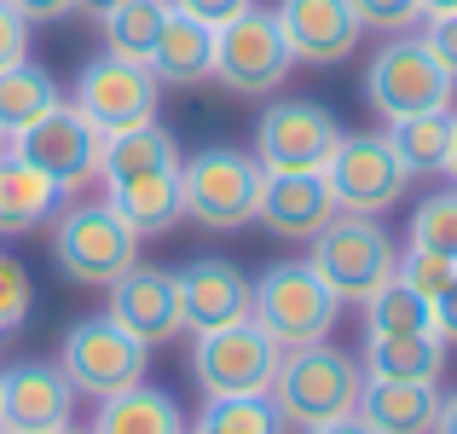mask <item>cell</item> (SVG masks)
Here are the masks:
<instances>
[{
	"label": "cell",
	"instance_id": "ab89813d",
	"mask_svg": "<svg viewBox=\"0 0 457 434\" xmlns=\"http://www.w3.org/2000/svg\"><path fill=\"white\" fill-rule=\"evenodd\" d=\"M307 434H377V429L353 412V417H336V423H319V429H307Z\"/></svg>",
	"mask_w": 457,
	"mask_h": 434
},
{
	"label": "cell",
	"instance_id": "5bb4252c",
	"mask_svg": "<svg viewBox=\"0 0 457 434\" xmlns=\"http://www.w3.org/2000/svg\"><path fill=\"white\" fill-rule=\"evenodd\" d=\"M76 423V388L58 359H23L0 371V429L12 434H53Z\"/></svg>",
	"mask_w": 457,
	"mask_h": 434
},
{
	"label": "cell",
	"instance_id": "7402d4cb",
	"mask_svg": "<svg viewBox=\"0 0 457 434\" xmlns=\"http://www.w3.org/2000/svg\"><path fill=\"white\" fill-rule=\"evenodd\" d=\"M87 434H191V417L179 412V400L156 382H134V388L99 400Z\"/></svg>",
	"mask_w": 457,
	"mask_h": 434
},
{
	"label": "cell",
	"instance_id": "3957f363",
	"mask_svg": "<svg viewBox=\"0 0 457 434\" xmlns=\"http://www.w3.org/2000/svg\"><path fill=\"white\" fill-rule=\"evenodd\" d=\"M53 267L64 272L70 284H116L128 267H139V244L145 238L134 232V226L122 221V214L111 209V203H58L53 221Z\"/></svg>",
	"mask_w": 457,
	"mask_h": 434
},
{
	"label": "cell",
	"instance_id": "9a60e30c",
	"mask_svg": "<svg viewBox=\"0 0 457 434\" xmlns=\"http://www.w3.org/2000/svg\"><path fill=\"white\" fill-rule=\"evenodd\" d=\"M272 18H278V35L295 64H342L365 41L353 0H278Z\"/></svg>",
	"mask_w": 457,
	"mask_h": 434
},
{
	"label": "cell",
	"instance_id": "603a6c76",
	"mask_svg": "<svg viewBox=\"0 0 457 434\" xmlns=\"http://www.w3.org/2000/svg\"><path fill=\"white\" fill-rule=\"evenodd\" d=\"M58 203H64V191H58L41 168H29L23 156H12V151L0 156V238L41 232V226L58 214Z\"/></svg>",
	"mask_w": 457,
	"mask_h": 434
},
{
	"label": "cell",
	"instance_id": "d6a6232c",
	"mask_svg": "<svg viewBox=\"0 0 457 434\" xmlns=\"http://www.w3.org/2000/svg\"><path fill=\"white\" fill-rule=\"evenodd\" d=\"M394 272H400V279L411 284L417 296L428 301V307H435V296H446L452 279H457V261H452V255H435V249H405Z\"/></svg>",
	"mask_w": 457,
	"mask_h": 434
},
{
	"label": "cell",
	"instance_id": "836d02e7",
	"mask_svg": "<svg viewBox=\"0 0 457 434\" xmlns=\"http://www.w3.org/2000/svg\"><path fill=\"white\" fill-rule=\"evenodd\" d=\"M353 12L370 35H411L417 23H423V6H417V0H353Z\"/></svg>",
	"mask_w": 457,
	"mask_h": 434
},
{
	"label": "cell",
	"instance_id": "d6986e66",
	"mask_svg": "<svg viewBox=\"0 0 457 434\" xmlns=\"http://www.w3.org/2000/svg\"><path fill=\"white\" fill-rule=\"evenodd\" d=\"M145 70L156 76V88H203V81H214V29L168 0V18L156 29Z\"/></svg>",
	"mask_w": 457,
	"mask_h": 434
},
{
	"label": "cell",
	"instance_id": "83f0119b",
	"mask_svg": "<svg viewBox=\"0 0 457 434\" xmlns=\"http://www.w3.org/2000/svg\"><path fill=\"white\" fill-rule=\"evenodd\" d=\"M53 104H64V93H58L53 70H41L35 58H23V64L0 70V134H23L29 122H41Z\"/></svg>",
	"mask_w": 457,
	"mask_h": 434
},
{
	"label": "cell",
	"instance_id": "52a82bcc",
	"mask_svg": "<svg viewBox=\"0 0 457 434\" xmlns=\"http://www.w3.org/2000/svg\"><path fill=\"white\" fill-rule=\"evenodd\" d=\"M452 93H457V81L435 64L423 35H388V46L365 70V104L382 122L423 116V111H452Z\"/></svg>",
	"mask_w": 457,
	"mask_h": 434
},
{
	"label": "cell",
	"instance_id": "484cf974",
	"mask_svg": "<svg viewBox=\"0 0 457 434\" xmlns=\"http://www.w3.org/2000/svg\"><path fill=\"white\" fill-rule=\"evenodd\" d=\"M452 116L457 111H423V116H400V122H388L382 134H388L394 156L405 163V174L423 179V174H446V156H452Z\"/></svg>",
	"mask_w": 457,
	"mask_h": 434
},
{
	"label": "cell",
	"instance_id": "b9f144b4",
	"mask_svg": "<svg viewBox=\"0 0 457 434\" xmlns=\"http://www.w3.org/2000/svg\"><path fill=\"white\" fill-rule=\"evenodd\" d=\"M423 6V18H446V12H457V0H417Z\"/></svg>",
	"mask_w": 457,
	"mask_h": 434
},
{
	"label": "cell",
	"instance_id": "7dc6e473",
	"mask_svg": "<svg viewBox=\"0 0 457 434\" xmlns=\"http://www.w3.org/2000/svg\"><path fill=\"white\" fill-rule=\"evenodd\" d=\"M81 6H87V0H81ZM93 6H111V0H93Z\"/></svg>",
	"mask_w": 457,
	"mask_h": 434
},
{
	"label": "cell",
	"instance_id": "f1b7e54d",
	"mask_svg": "<svg viewBox=\"0 0 457 434\" xmlns=\"http://www.w3.org/2000/svg\"><path fill=\"white\" fill-rule=\"evenodd\" d=\"M365 324L377 336H411V330H435V307H428L423 296H417L411 284L394 272L388 284L377 289V296L365 301Z\"/></svg>",
	"mask_w": 457,
	"mask_h": 434
},
{
	"label": "cell",
	"instance_id": "4316f807",
	"mask_svg": "<svg viewBox=\"0 0 457 434\" xmlns=\"http://www.w3.org/2000/svg\"><path fill=\"white\" fill-rule=\"evenodd\" d=\"M168 18V0H111L99 6V41L111 58H128V64H145L156 29Z\"/></svg>",
	"mask_w": 457,
	"mask_h": 434
},
{
	"label": "cell",
	"instance_id": "8992f818",
	"mask_svg": "<svg viewBox=\"0 0 457 434\" xmlns=\"http://www.w3.org/2000/svg\"><path fill=\"white\" fill-rule=\"evenodd\" d=\"M312 267H319V279L342 296V307L347 301L365 307V301L394 279L400 249H394V238L382 232L370 214H336V221L312 238Z\"/></svg>",
	"mask_w": 457,
	"mask_h": 434
},
{
	"label": "cell",
	"instance_id": "44dd1931",
	"mask_svg": "<svg viewBox=\"0 0 457 434\" xmlns=\"http://www.w3.org/2000/svg\"><path fill=\"white\" fill-rule=\"evenodd\" d=\"M104 203H111L139 238H162L186 221L179 168H168V174H139V179H104Z\"/></svg>",
	"mask_w": 457,
	"mask_h": 434
},
{
	"label": "cell",
	"instance_id": "f35d334b",
	"mask_svg": "<svg viewBox=\"0 0 457 434\" xmlns=\"http://www.w3.org/2000/svg\"><path fill=\"white\" fill-rule=\"evenodd\" d=\"M435 336L440 342H457V279L446 296H435Z\"/></svg>",
	"mask_w": 457,
	"mask_h": 434
},
{
	"label": "cell",
	"instance_id": "e575fe53",
	"mask_svg": "<svg viewBox=\"0 0 457 434\" xmlns=\"http://www.w3.org/2000/svg\"><path fill=\"white\" fill-rule=\"evenodd\" d=\"M423 46L435 53V64L457 81V12H446V18H423Z\"/></svg>",
	"mask_w": 457,
	"mask_h": 434
},
{
	"label": "cell",
	"instance_id": "7c38bea8",
	"mask_svg": "<svg viewBox=\"0 0 457 434\" xmlns=\"http://www.w3.org/2000/svg\"><path fill=\"white\" fill-rule=\"evenodd\" d=\"M81 116H87L99 134H122V128H139V122H156V104H162V88L145 64H128V58H87L76 76V93H70Z\"/></svg>",
	"mask_w": 457,
	"mask_h": 434
},
{
	"label": "cell",
	"instance_id": "8d00e7d4",
	"mask_svg": "<svg viewBox=\"0 0 457 434\" xmlns=\"http://www.w3.org/2000/svg\"><path fill=\"white\" fill-rule=\"evenodd\" d=\"M179 12H191V18H203L209 29H220V23H232V18H244L255 0H174Z\"/></svg>",
	"mask_w": 457,
	"mask_h": 434
},
{
	"label": "cell",
	"instance_id": "4fadbf2b",
	"mask_svg": "<svg viewBox=\"0 0 457 434\" xmlns=\"http://www.w3.org/2000/svg\"><path fill=\"white\" fill-rule=\"evenodd\" d=\"M99 151H104V134L76 104H53L41 122L12 134V156L41 168L58 191H76V186H87V179H99Z\"/></svg>",
	"mask_w": 457,
	"mask_h": 434
},
{
	"label": "cell",
	"instance_id": "ac0fdd59",
	"mask_svg": "<svg viewBox=\"0 0 457 434\" xmlns=\"http://www.w3.org/2000/svg\"><path fill=\"white\" fill-rule=\"evenodd\" d=\"M336 214H342V209H336V191H330L324 174H267L255 221L267 226L272 238H307V244H312Z\"/></svg>",
	"mask_w": 457,
	"mask_h": 434
},
{
	"label": "cell",
	"instance_id": "7bdbcfd3",
	"mask_svg": "<svg viewBox=\"0 0 457 434\" xmlns=\"http://www.w3.org/2000/svg\"><path fill=\"white\" fill-rule=\"evenodd\" d=\"M446 179L457 186V116H452V156H446Z\"/></svg>",
	"mask_w": 457,
	"mask_h": 434
},
{
	"label": "cell",
	"instance_id": "ba28073f",
	"mask_svg": "<svg viewBox=\"0 0 457 434\" xmlns=\"http://www.w3.org/2000/svg\"><path fill=\"white\" fill-rule=\"evenodd\" d=\"M272 371H278V342L261 330L255 319L203 330L191 342V377L209 400H237V394H272Z\"/></svg>",
	"mask_w": 457,
	"mask_h": 434
},
{
	"label": "cell",
	"instance_id": "f546056e",
	"mask_svg": "<svg viewBox=\"0 0 457 434\" xmlns=\"http://www.w3.org/2000/svg\"><path fill=\"white\" fill-rule=\"evenodd\" d=\"M203 429L214 434H284L290 423L278 417V405L267 400V394H237V400H209L197 417Z\"/></svg>",
	"mask_w": 457,
	"mask_h": 434
},
{
	"label": "cell",
	"instance_id": "2e32d148",
	"mask_svg": "<svg viewBox=\"0 0 457 434\" xmlns=\"http://www.w3.org/2000/svg\"><path fill=\"white\" fill-rule=\"evenodd\" d=\"M174 289H179V324H186L191 336L249 319V279H244V267L226 261V255L186 261V267L174 272Z\"/></svg>",
	"mask_w": 457,
	"mask_h": 434
},
{
	"label": "cell",
	"instance_id": "cb8c5ba5",
	"mask_svg": "<svg viewBox=\"0 0 457 434\" xmlns=\"http://www.w3.org/2000/svg\"><path fill=\"white\" fill-rule=\"evenodd\" d=\"M446 371V342L435 330H411V336H377L365 330V377H388V382H440Z\"/></svg>",
	"mask_w": 457,
	"mask_h": 434
},
{
	"label": "cell",
	"instance_id": "30bf717a",
	"mask_svg": "<svg viewBox=\"0 0 457 434\" xmlns=\"http://www.w3.org/2000/svg\"><path fill=\"white\" fill-rule=\"evenodd\" d=\"M342 145V122L319 99H278L255 122V163L267 174H324V163Z\"/></svg>",
	"mask_w": 457,
	"mask_h": 434
},
{
	"label": "cell",
	"instance_id": "e0dca14e",
	"mask_svg": "<svg viewBox=\"0 0 457 434\" xmlns=\"http://www.w3.org/2000/svg\"><path fill=\"white\" fill-rule=\"evenodd\" d=\"M111 289V319L122 324V330H134L145 347L156 342H174L186 324H179V289H174V272H162V267H128L116 284H104Z\"/></svg>",
	"mask_w": 457,
	"mask_h": 434
},
{
	"label": "cell",
	"instance_id": "ffe728a7",
	"mask_svg": "<svg viewBox=\"0 0 457 434\" xmlns=\"http://www.w3.org/2000/svg\"><path fill=\"white\" fill-rule=\"evenodd\" d=\"M359 417H365L377 434H435L440 382H388V377H365Z\"/></svg>",
	"mask_w": 457,
	"mask_h": 434
},
{
	"label": "cell",
	"instance_id": "74e56055",
	"mask_svg": "<svg viewBox=\"0 0 457 434\" xmlns=\"http://www.w3.org/2000/svg\"><path fill=\"white\" fill-rule=\"evenodd\" d=\"M6 6L18 12V18L29 23V29H35V23H58V18H70V12H76L81 0H6Z\"/></svg>",
	"mask_w": 457,
	"mask_h": 434
},
{
	"label": "cell",
	"instance_id": "9c48e42d",
	"mask_svg": "<svg viewBox=\"0 0 457 434\" xmlns=\"http://www.w3.org/2000/svg\"><path fill=\"white\" fill-rule=\"evenodd\" d=\"M295 58L278 35V18L267 6H249L244 18L220 23L214 29V81L226 93H244V99H267L290 81Z\"/></svg>",
	"mask_w": 457,
	"mask_h": 434
},
{
	"label": "cell",
	"instance_id": "ee69618b",
	"mask_svg": "<svg viewBox=\"0 0 457 434\" xmlns=\"http://www.w3.org/2000/svg\"><path fill=\"white\" fill-rule=\"evenodd\" d=\"M6 151H12V139H6V134H0V156H6Z\"/></svg>",
	"mask_w": 457,
	"mask_h": 434
},
{
	"label": "cell",
	"instance_id": "681fc988",
	"mask_svg": "<svg viewBox=\"0 0 457 434\" xmlns=\"http://www.w3.org/2000/svg\"><path fill=\"white\" fill-rule=\"evenodd\" d=\"M0 434H12V429H0Z\"/></svg>",
	"mask_w": 457,
	"mask_h": 434
},
{
	"label": "cell",
	"instance_id": "1f68e13d",
	"mask_svg": "<svg viewBox=\"0 0 457 434\" xmlns=\"http://www.w3.org/2000/svg\"><path fill=\"white\" fill-rule=\"evenodd\" d=\"M29 313H35V284H29V272H23L18 255H6V249H0V330L18 336L23 324H29Z\"/></svg>",
	"mask_w": 457,
	"mask_h": 434
},
{
	"label": "cell",
	"instance_id": "60d3db41",
	"mask_svg": "<svg viewBox=\"0 0 457 434\" xmlns=\"http://www.w3.org/2000/svg\"><path fill=\"white\" fill-rule=\"evenodd\" d=\"M435 434H457V394H440V417H435Z\"/></svg>",
	"mask_w": 457,
	"mask_h": 434
},
{
	"label": "cell",
	"instance_id": "bcb514c9",
	"mask_svg": "<svg viewBox=\"0 0 457 434\" xmlns=\"http://www.w3.org/2000/svg\"><path fill=\"white\" fill-rule=\"evenodd\" d=\"M53 434H81V429H76V423H70V429H53Z\"/></svg>",
	"mask_w": 457,
	"mask_h": 434
},
{
	"label": "cell",
	"instance_id": "c3c4849f",
	"mask_svg": "<svg viewBox=\"0 0 457 434\" xmlns=\"http://www.w3.org/2000/svg\"><path fill=\"white\" fill-rule=\"evenodd\" d=\"M0 342H12V336H6V330H0Z\"/></svg>",
	"mask_w": 457,
	"mask_h": 434
},
{
	"label": "cell",
	"instance_id": "d4e9b609",
	"mask_svg": "<svg viewBox=\"0 0 457 434\" xmlns=\"http://www.w3.org/2000/svg\"><path fill=\"white\" fill-rule=\"evenodd\" d=\"M179 168V139L162 122H139L122 134H104L99 151V179H139V174H168Z\"/></svg>",
	"mask_w": 457,
	"mask_h": 434
},
{
	"label": "cell",
	"instance_id": "8fae6325",
	"mask_svg": "<svg viewBox=\"0 0 457 434\" xmlns=\"http://www.w3.org/2000/svg\"><path fill=\"white\" fill-rule=\"evenodd\" d=\"M324 179H330L336 191V209L342 214H388L394 203L405 197V186H411V174H405V163L394 156L388 134H342L336 145V156L324 163Z\"/></svg>",
	"mask_w": 457,
	"mask_h": 434
},
{
	"label": "cell",
	"instance_id": "7a4b0ae2",
	"mask_svg": "<svg viewBox=\"0 0 457 434\" xmlns=\"http://www.w3.org/2000/svg\"><path fill=\"white\" fill-rule=\"evenodd\" d=\"M249 319L278 342V354H290V347L330 342L336 319H342V296L319 279L312 261H272L249 284Z\"/></svg>",
	"mask_w": 457,
	"mask_h": 434
},
{
	"label": "cell",
	"instance_id": "277c9868",
	"mask_svg": "<svg viewBox=\"0 0 457 434\" xmlns=\"http://www.w3.org/2000/svg\"><path fill=\"white\" fill-rule=\"evenodd\" d=\"M261 186H267V168L249 151H232V145H209V151L179 163V203H186V221H197L203 232L255 226Z\"/></svg>",
	"mask_w": 457,
	"mask_h": 434
},
{
	"label": "cell",
	"instance_id": "4dcf8cb0",
	"mask_svg": "<svg viewBox=\"0 0 457 434\" xmlns=\"http://www.w3.org/2000/svg\"><path fill=\"white\" fill-rule=\"evenodd\" d=\"M411 249H435V255L457 261V186L452 191H428L411 209Z\"/></svg>",
	"mask_w": 457,
	"mask_h": 434
},
{
	"label": "cell",
	"instance_id": "5b68a950",
	"mask_svg": "<svg viewBox=\"0 0 457 434\" xmlns=\"http://www.w3.org/2000/svg\"><path fill=\"white\" fill-rule=\"evenodd\" d=\"M145 354L134 330L111 319V313H87L64 330V347H58V371L70 377V388L87 394V400H111V394L145 382Z\"/></svg>",
	"mask_w": 457,
	"mask_h": 434
},
{
	"label": "cell",
	"instance_id": "d590c367",
	"mask_svg": "<svg viewBox=\"0 0 457 434\" xmlns=\"http://www.w3.org/2000/svg\"><path fill=\"white\" fill-rule=\"evenodd\" d=\"M23 58H29V23H23L6 0H0V70L23 64Z\"/></svg>",
	"mask_w": 457,
	"mask_h": 434
},
{
	"label": "cell",
	"instance_id": "6da1fadb",
	"mask_svg": "<svg viewBox=\"0 0 457 434\" xmlns=\"http://www.w3.org/2000/svg\"><path fill=\"white\" fill-rule=\"evenodd\" d=\"M359 394H365V365H359L353 354H342V347H330V342H312V347L278 354L267 400L278 405L284 423L319 429V423H336V417H353Z\"/></svg>",
	"mask_w": 457,
	"mask_h": 434
},
{
	"label": "cell",
	"instance_id": "f6af8a7d",
	"mask_svg": "<svg viewBox=\"0 0 457 434\" xmlns=\"http://www.w3.org/2000/svg\"><path fill=\"white\" fill-rule=\"evenodd\" d=\"M191 434H214V429H203V423H191Z\"/></svg>",
	"mask_w": 457,
	"mask_h": 434
}]
</instances>
